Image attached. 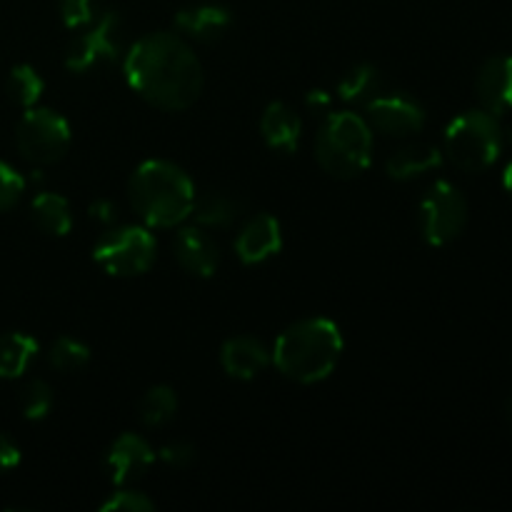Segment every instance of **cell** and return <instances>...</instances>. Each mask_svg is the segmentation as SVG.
<instances>
[{
  "label": "cell",
  "instance_id": "44dd1931",
  "mask_svg": "<svg viewBox=\"0 0 512 512\" xmlns=\"http://www.w3.org/2000/svg\"><path fill=\"white\" fill-rule=\"evenodd\" d=\"M383 90V75L373 63H358L340 78L338 98L343 103H368Z\"/></svg>",
  "mask_w": 512,
  "mask_h": 512
},
{
  "label": "cell",
  "instance_id": "2e32d148",
  "mask_svg": "<svg viewBox=\"0 0 512 512\" xmlns=\"http://www.w3.org/2000/svg\"><path fill=\"white\" fill-rule=\"evenodd\" d=\"M230 10L223 5H190V8L178 10L175 15V28L188 38L198 40V43H215L228 33Z\"/></svg>",
  "mask_w": 512,
  "mask_h": 512
},
{
  "label": "cell",
  "instance_id": "6da1fadb",
  "mask_svg": "<svg viewBox=\"0 0 512 512\" xmlns=\"http://www.w3.org/2000/svg\"><path fill=\"white\" fill-rule=\"evenodd\" d=\"M123 73L135 95L165 113L188 110L203 93V65L173 33H150L125 53Z\"/></svg>",
  "mask_w": 512,
  "mask_h": 512
},
{
  "label": "cell",
  "instance_id": "83f0119b",
  "mask_svg": "<svg viewBox=\"0 0 512 512\" xmlns=\"http://www.w3.org/2000/svg\"><path fill=\"white\" fill-rule=\"evenodd\" d=\"M23 190H25L23 175L0 160V213L13 208V205L20 200V195H23Z\"/></svg>",
  "mask_w": 512,
  "mask_h": 512
},
{
  "label": "cell",
  "instance_id": "277c9868",
  "mask_svg": "<svg viewBox=\"0 0 512 512\" xmlns=\"http://www.w3.org/2000/svg\"><path fill=\"white\" fill-rule=\"evenodd\" d=\"M373 158V128L350 110L328 113L315 135V160L338 180H353L368 170Z\"/></svg>",
  "mask_w": 512,
  "mask_h": 512
},
{
  "label": "cell",
  "instance_id": "5b68a950",
  "mask_svg": "<svg viewBox=\"0 0 512 512\" xmlns=\"http://www.w3.org/2000/svg\"><path fill=\"white\" fill-rule=\"evenodd\" d=\"M503 145L505 133L498 115L483 108L458 115L445 128V155L465 173H483L498 163Z\"/></svg>",
  "mask_w": 512,
  "mask_h": 512
},
{
  "label": "cell",
  "instance_id": "30bf717a",
  "mask_svg": "<svg viewBox=\"0 0 512 512\" xmlns=\"http://www.w3.org/2000/svg\"><path fill=\"white\" fill-rule=\"evenodd\" d=\"M365 120L378 133L390 138H408L425 128V108L415 98L403 93L375 95L365 103Z\"/></svg>",
  "mask_w": 512,
  "mask_h": 512
},
{
  "label": "cell",
  "instance_id": "7402d4cb",
  "mask_svg": "<svg viewBox=\"0 0 512 512\" xmlns=\"http://www.w3.org/2000/svg\"><path fill=\"white\" fill-rule=\"evenodd\" d=\"M243 213V205H240L238 198L225 193H208V195H195L193 205V218L198 225H205V228H228Z\"/></svg>",
  "mask_w": 512,
  "mask_h": 512
},
{
  "label": "cell",
  "instance_id": "e575fe53",
  "mask_svg": "<svg viewBox=\"0 0 512 512\" xmlns=\"http://www.w3.org/2000/svg\"><path fill=\"white\" fill-rule=\"evenodd\" d=\"M505 415H508L510 425H512V395L508 398V403H505Z\"/></svg>",
  "mask_w": 512,
  "mask_h": 512
},
{
  "label": "cell",
  "instance_id": "ffe728a7",
  "mask_svg": "<svg viewBox=\"0 0 512 512\" xmlns=\"http://www.w3.org/2000/svg\"><path fill=\"white\" fill-rule=\"evenodd\" d=\"M38 355V340L25 333L0 335V378L15 380L30 368Z\"/></svg>",
  "mask_w": 512,
  "mask_h": 512
},
{
  "label": "cell",
  "instance_id": "e0dca14e",
  "mask_svg": "<svg viewBox=\"0 0 512 512\" xmlns=\"http://www.w3.org/2000/svg\"><path fill=\"white\" fill-rule=\"evenodd\" d=\"M260 135H263L265 145L275 153H295L303 135V123H300L298 113L285 103H270L263 110L260 118Z\"/></svg>",
  "mask_w": 512,
  "mask_h": 512
},
{
  "label": "cell",
  "instance_id": "3957f363",
  "mask_svg": "<svg viewBox=\"0 0 512 512\" xmlns=\"http://www.w3.org/2000/svg\"><path fill=\"white\" fill-rule=\"evenodd\" d=\"M128 198L148 228H175L193 213L195 185L180 165L145 160L130 175Z\"/></svg>",
  "mask_w": 512,
  "mask_h": 512
},
{
  "label": "cell",
  "instance_id": "d6986e66",
  "mask_svg": "<svg viewBox=\"0 0 512 512\" xmlns=\"http://www.w3.org/2000/svg\"><path fill=\"white\" fill-rule=\"evenodd\" d=\"M30 215L38 230H43L50 238H65L73 228V213H70V203L58 193H40L35 195L33 205H30Z\"/></svg>",
  "mask_w": 512,
  "mask_h": 512
},
{
  "label": "cell",
  "instance_id": "d590c367",
  "mask_svg": "<svg viewBox=\"0 0 512 512\" xmlns=\"http://www.w3.org/2000/svg\"><path fill=\"white\" fill-rule=\"evenodd\" d=\"M503 133H505V140H508V143L512 145V125H508V128L503 130Z\"/></svg>",
  "mask_w": 512,
  "mask_h": 512
},
{
  "label": "cell",
  "instance_id": "d4e9b609",
  "mask_svg": "<svg viewBox=\"0 0 512 512\" xmlns=\"http://www.w3.org/2000/svg\"><path fill=\"white\" fill-rule=\"evenodd\" d=\"M48 363L58 373H75V370H83L90 363V348L80 340L63 335V338L50 345Z\"/></svg>",
  "mask_w": 512,
  "mask_h": 512
},
{
  "label": "cell",
  "instance_id": "8fae6325",
  "mask_svg": "<svg viewBox=\"0 0 512 512\" xmlns=\"http://www.w3.org/2000/svg\"><path fill=\"white\" fill-rule=\"evenodd\" d=\"M155 463V450L150 448L148 440L135 433H123L113 440L103 460V468L108 473L110 483L123 488V485L135 483L143 478Z\"/></svg>",
  "mask_w": 512,
  "mask_h": 512
},
{
  "label": "cell",
  "instance_id": "8992f818",
  "mask_svg": "<svg viewBox=\"0 0 512 512\" xmlns=\"http://www.w3.org/2000/svg\"><path fill=\"white\" fill-rule=\"evenodd\" d=\"M158 243L140 225H120L95 243L93 260L113 278H135L153 268Z\"/></svg>",
  "mask_w": 512,
  "mask_h": 512
},
{
  "label": "cell",
  "instance_id": "52a82bcc",
  "mask_svg": "<svg viewBox=\"0 0 512 512\" xmlns=\"http://www.w3.org/2000/svg\"><path fill=\"white\" fill-rule=\"evenodd\" d=\"M18 153L33 165H53L68 153L70 125L48 108H28L15 128Z\"/></svg>",
  "mask_w": 512,
  "mask_h": 512
},
{
  "label": "cell",
  "instance_id": "ba28073f",
  "mask_svg": "<svg viewBox=\"0 0 512 512\" xmlns=\"http://www.w3.org/2000/svg\"><path fill=\"white\" fill-rule=\"evenodd\" d=\"M420 233L433 248L453 243L468 225V200L448 180H438L428 188L420 203Z\"/></svg>",
  "mask_w": 512,
  "mask_h": 512
},
{
  "label": "cell",
  "instance_id": "484cf974",
  "mask_svg": "<svg viewBox=\"0 0 512 512\" xmlns=\"http://www.w3.org/2000/svg\"><path fill=\"white\" fill-rule=\"evenodd\" d=\"M20 410H23L25 420H43L53 410V388L45 380H33L28 388L23 390L20 398Z\"/></svg>",
  "mask_w": 512,
  "mask_h": 512
},
{
  "label": "cell",
  "instance_id": "4316f807",
  "mask_svg": "<svg viewBox=\"0 0 512 512\" xmlns=\"http://www.w3.org/2000/svg\"><path fill=\"white\" fill-rule=\"evenodd\" d=\"M155 510V503L145 493L138 490L120 488L115 493H110V498L100 505V512H150Z\"/></svg>",
  "mask_w": 512,
  "mask_h": 512
},
{
  "label": "cell",
  "instance_id": "5bb4252c",
  "mask_svg": "<svg viewBox=\"0 0 512 512\" xmlns=\"http://www.w3.org/2000/svg\"><path fill=\"white\" fill-rule=\"evenodd\" d=\"M173 255L180 268L195 278H210L220 265L218 245L200 228H180L173 240Z\"/></svg>",
  "mask_w": 512,
  "mask_h": 512
},
{
  "label": "cell",
  "instance_id": "ac0fdd59",
  "mask_svg": "<svg viewBox=\"0 0 512 512\" xmlns=\"http://www.w3.org/2000/svg\"><path fill=\"white\" fill-rule=\"evenodd\" d=\"M440 165H443V153L435 145L413 143L390 155L388 163H385V173L393 180H413L440 168Z\"/></svg>",
  "mask_w": 512,
  "mask_h": 512
},
{
  "label": "cell",
  "instance_id": "f546056e",
  "mask_svg": "<svg viewBox=\"0 0 512 512\" xmlns=\"http://www.w3.org/2000/svg\"><path fill=\"white\" fill-rule=\"evenodd\" d=\"M195 458H198L195 448L190 443H183V440L168 443L165 448H160V460H163L165 465H170V468H188V465L195 463Z\"/></svg>",
  "mask_w": 512,
  "mask_h": 512
},
{
  "label": "cell",
  "instance_id": "f1b7e54d",
  "mask_svg": "<svg viewBox=\"0 0 512 512\" xmlns=\"http://www.w3.org/2000/svg\"><path fill=\"white\" fill-rule=\"evenodd\" d=\"M60 18L70 30L90 25L95 20V0H60Z\"/></svg>",
  "mask_w": 512,
  "mask_h": 512
},
{
  "label": "cell",
  "instance_id": "836d02e7",
  "mask_svg": "<svg viewBox=\"0 0 512 512\" xmlns=\"http://www.w3.org/2000/svg\"><path fill=\"white\" fill-rule=\"evenodd\" d=\"M503 188H505V193L510 195L512 198V160L508 165H505V173H503Z\"/></svg>",
  "mask_w": 512,
  "mask_h": 512
},
{
  "label": "cell",
  "instance_id": "9c48e42d",
  "mask_svg": "<svg viewBox=\"0 0 512 512\" xmlns=\"http://www.w3.org/2000/svg\"><path fill=\"white\" fill-rule=\"evenodd\" d=\"M120 53H123V20L115 10H105L83 35L70 43L65 53V68L70 73H88L98 65L115 63Z\"/></svg>",
  "mask_w": 512,
  "mask_h": 512
},
{
  "label": "cell",
  "instance_id": "1f68e13d",
  "mask_svg": "<svg viewBox=\"0 0 512 512\" xmlns=\"http://www.w3.org/2000/svg\"><path fill=\"white\" fill-rule=\"evenodd\" d=\"M90 218L100 220V223H115L118 220V205L113 200H95L90 205Z\"/></svg>",
  "mask_w": 512,
  "mask_h": 512
},
{
  "label": "cell",
  "instance_id": "4dcf8cb0",
  "mask_svg": "<svg viewBox=\"0 0 512 512\" xmlns=\"http://www.w3.org/2000/svg\"><path fill=\"white\" fill-rule=\"evenodd\" d=\"M20 463V448L8 438V435L0 433V473H8V470L18 468Z\"/></svg>",
  "mask_w": 512,
  "mask_h": 512
},
{
  "label": "cell",
  "instance_id": "7a4b0ae2",
  "mask_svg": "<svg viewBox=\"0 0 512 512\" xmlns=\"http://www.w3.org/2000/svg\"><path fill=\"white\" fill-rule=\"evenodd\" d=\"M343 355V333L328 318H305L280 333L270 360L280 375L300 385L330 378Z\"/></svg>",
  "mask_w": 512,
  "mask_h": 512
},
{
  "label": "cell",
  "instance_id": "4fadbf2b",
  "mask_svg": "<svg viewBox=\"0 0 512 512\" xmlns=\"http://www.w3.org/2000/svg\"><path fill=\"white\" fill-rule=\"evenodd\" d=\"M475 93H478L483 110L493 115H505L512 110V53L493 55L483 63L475 78Z\"/></svg>",
  "mask_w": 512,
  "mask_h": 512
},
{
  "label": "cell",
  "instance_id": "cb8c5ba5",
  "mask_svg": "<svg viewBox=\"0 0 512 512\" xmlns=\"http://www.w3.org/2000/svg\"><path fill=\"white\" fill-rule=\"evenodd\" d=\"M5 90H8L10 100H13L15 105L28 110L40 100V95H43L45 90V83L33 65H15L8 75Z\"/></svg>",
  "mask_w": 512,
  "mask_h": 512
},
{
  "label": "cell",
  "instance_id": "d6a6232c",
  "mask_svg": "<svg viewBox=\"0 0 512 512\" xmlns=\"http://www.w3.org/2000/svg\"><path fill=\"white\" fill-rule=\"evenodd\" d=\"M330 103H333V98H330L325 90H310L308 98H305V105H308L310 110H315V113H320V110H328Z\"/></svg>",
  "mask_w": 512,
  "mask_h": 512
},
{
  "label": "cell",
  "instance_id": "9a60e30c",
  "mask_svg": "<svg viewBox=\"0 0 512 512\" xmlns=\"http://www.w3.org/2000/svg\"><path fill=\"white\" fill-rule=\"evenodd\" d=\"M268 363V348L250 335H235V338L225 340L223 348H220V365H223L228 378L253 380L268 368Z\"/></svg>",
  "mask_w": 512,
  "mask_h": 512
},
{
  "label": "cell",
  "instance_id": "603a6c76",
  "mask_svg": "<svg viewBox=\"0 0 512 512\" xmlns=\"http://www.w3.org/2000/svg\"><path fill=\"white\" fill-rule=\"evenodd\" d=\"M178 413V395L168 385H155L140 398L138 418L145 428H163Z\"/></svg>",
  "mask_w": 512,
  "mask_h": 512
},
{
  "label": "cell",
  "instance_id": "7c38bea8",
  "mask_svg": "<svg viewBox=\"0 0 512 512\" xmlns=\"http://www.w3.org/2000/svg\"><path fill=\"white\" fill-rule=\"evenodd\" d=\"M283 250V228L270 213H258L240 228L235 255L245 265H260Z\"/></svg>",
  "mask_w": 512,
  "mask_h": 512
}]
</instances>
